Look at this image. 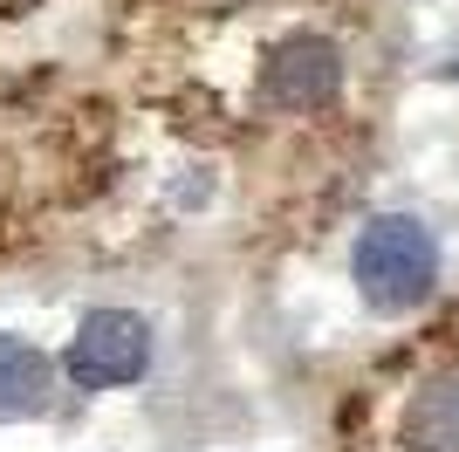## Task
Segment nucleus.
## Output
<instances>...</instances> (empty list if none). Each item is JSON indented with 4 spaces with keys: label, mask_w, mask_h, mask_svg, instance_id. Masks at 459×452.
<instances>
[{
    "label": "nucleus",
    "mask_w": 459,
    "mask_h": 452,
    "mask_svg": "<svg viewBox=\"0 0 459 452\" xmlns=\"http://www.w3.org/2000/svg\"><path fill=\"white\" fill-rule=\"evenodd\" d=\"M357 288H364L370 309L384 316H398V309H419L432 295V274H439V247L425 233L419 220H404V213H384V220L364 226V240H357Z\"/></svg>",
    "instance_id": "f257e3e1"
},
{
    "label": "nucleus",
    "mask_w": 459,
    "mask_h": 452,
    "mask_svg": "<svg viewBox=\"0 0 459 452\" xmlns=\"http://www.w3.org/2000/svg\"><path fill=\"white\" fill-rule=\"evenodd\" d=\"M144 357H152V329L131 309H96V316H82L62 363H69V377L82 391H117V384L144 377Z\"/></svg>",
    "instance_id": "f03ea898"
},
{
    "label": "nucleus",
    "mask_w": 459,
    "mask_h": 452,
    "mask_svg": "<svg viewBox=\"0 0 459 452\" xmlns=\"http://www.w3.org/2000/svg\"><path fill=\"white\" fill-rule=\"evenodd\" d=\"M336 90H343V56L323 35L281 41L268 56V69H261V96H268L274 110H323Z\"/></svg>",
    "instance_id": "7ed1b4c3"
},
{
    "label": "nucleus",
    "mask_w": 459,
    "mask_h": 452,
    "mask_svg": "<svg viewBox=\"0 0 459 452\" xmlns=\"http://www.w3.org/2000/svg\"><path fill=\"white\" fill-rule=\"evenodd\" d=\"M404 452H459V370H439L404 404Z\"/></svg>",
    "instance_id": "20e7f679"
},
{
    "label": "nucleus",
    "mask_w": 459,
    "mask_h": 452,
    "mask_svg": "<svg viewBox=\"0 0 459 452\" xmlns=\"http://www.w3.org/2000/svg\"><path fill=\"white\" fill-rule=\"evenodd\" d=\"M48 404V357L21 336H0V425L35 418Z\"/></svg>",
    "instance_id": "39448f33"
}]
</instances>
